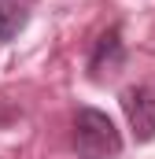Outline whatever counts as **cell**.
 <instances>
[{
    "instance_id": "obj_1",
    "label": "cell",
    "mask_w": 155,
    "mask_h": 159,
    "mask_svg": "<svg viewBox=\"0 0 155 159\" xmlns=\"http://www.w3.org/2000/svg\"><path fill=\"white\" fill-rule=\"evenodd\" d=\"M74 152L78 159H115L122 152V133L100 107H78L74 115Z\"/></svg>"
},
{
    "instance_id": "obj_2",
    "label": "cell",
    "mask_w": 155,
    "mask_h": 159,
    "mask_svg": "<svg viewBox=\"0 0 155 159\" xmlns=\"http://www.w3.org/2000/svg\"><path fill=\"white\" fill-rule=\"evenodd\" d=\"M118 104H122V111H126V119H129L133 137H137L140 144L155 141V85L152 81H140V85L122 89Z\"/></svg>"
},
{
    "instance_id": "obj_3",
    "label": "cell",
    "mask_w": 155,
    "mask_h": 159,
    "mask_svg": "<svg viewBox=\"0 0 155 159\" xmlns=\"http://www.w3.org/2000/svg\"><path fill=\"white\" fill-rule=\"evenodd\" d=\"M122 67H126L122 30H118V26H111V30H104V34H100V41L92 44V56H89V74H92V81H107V78H115Z\"/></svg>"
},
{
    "instance_id": "obj_4",
    "label": "cell",
    "mask_w": 155,
    "mask_h": 159,
    "mask_svg": "<svg viewBox=\"0 0 155 159\" xmlns=\"http://www.w3.org/2000/svg\"><path fill=\"white\" fill-rule=\"evenodd\" d=\"M30 22V11L26 4H11V0H0V44L15 41Z\"/></svg>"
},
{
    "instance_id": "obj_5",
    "label": "cell",
    "mask_w": 155,
    "mask_h": 159,
    "mask_svg": "<svg viewBox=\"0 0 155 159\" xmlns=\"http://www.w3.org/2000/svg\"><path fill=\"white\" fill-rule=\"evenodd\" d=\"M11 4H30V0H11Z\"/></svg>"
}]
</instances>
